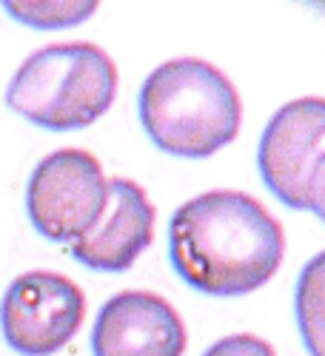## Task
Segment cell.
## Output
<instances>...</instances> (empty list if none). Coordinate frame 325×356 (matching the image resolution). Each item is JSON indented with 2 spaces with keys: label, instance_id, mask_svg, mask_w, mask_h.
Returning <instances> with one entry per match:
<instances>
[{
  "label": "cell",
  "instance_id": "obj_5",
  "mask_svg": "<svg viewBox=\"0 0 325 356\" xmlns=\"http://www.w3.org/2000/svg\"><path fill=\"white\" fill-rule=\"evenodd\" d=\"M86 293L77 282L54 271L15 277L0 300V334L20 356H51L80 331Z\"/></svg>",
  "mask_w": 325,
  "mask_h": 356
},
{
  "label": "cell",
  "instance_id": "obj_4",
  "mask_svg": "<svg viewBox=\"0 0 325 356\" xmlns=\"http://www.w3.org/2000/svg\"><path fill=\"white\" fill-rule=\"evenodd\" d=\"M109 202V177L86 148L46 154L26 186V214L51 243H77L97 225Z\"/></svg>",
  "mask_w": 325,
  "mask_h": 356
},
{
  "label": "cell",
  "instance_id": "obj_12",
  "mask_svg": "<svg viewBox=\"0 0 325 356\" xmlns=\"http://www.w3.org/2000/svg\"><path fill=\"white\" fill-rule=\"evenodd\" d=\"M311 214H317L325 222V152L317 160L314 171H311V180H308V209Z\"/></svg>",
  "mask_w": 325,
  "mask_h": 356
},
{
  "label": "cell",
  "instance_id": "obj_8",
  "mask_svg": "<svg viewBox=\"0 0 325 356\" xmlns=\"http://www.w3.org/2000/svg\"><path fill=\"white\" fill-rule=\"evenodd\" d=\"M154 205L134 180L111 177L109 202L97 225L69 245L72 257L88 271L123 274L154 240Z\"/></svg>",
  "mask_w": 325,
  "mask_h": 356
},
{
  "label": "cell",
  "instance_id": "obj_2",
  "mask_svg": "<svg viewBox=\"0 0 325 356\" xmlns=\"http://www.w3.org/2000/svg\"><path fill=\"white\" fill-rule=\"evenodd\" d=\"M137 111L160 152L183 160L217 154L243 126V103L234 83L197 57L160 63L140 86Z\"/></svg>",
  "mask_w": 325,
  "mask_h": 356
},
{
  "label": "cell",
  "instance_id": "obj_10",
  "mask_svg": "<svg viewBox=\"0 0 325 356\" xmlns=\"http://www.w3.org/2000/svg\"><path fill=\"white\" fill-rule=\"evenodd\" d=\"M9 17L32 29H72L97 12L95 0H3Z\"/></svg>",
  "mask_w": 325,
  "mask_h": 356
},
{
  "label": "cell",
  "instance_id": "obj_7",
  "mask_svg": "<svg viewBox=\"0 0 325 356\" xmlns=\"http://www.w3.org/2000/svg\"><path fill=\"white\" fill-rule=\"evenodd\" d=\"M186 325L152 291H120L103 302L92 328L95 356H183Z\"/></svg>",
  "mask_w": 325,
  "mask_h": 356
},
{
  "label": "cell",
  "instance_id": "obj_6",
  "mask_svg": "<svg viewBox=\"0 0 325 356\" xmlns=\"http://www.w3.org/2000/svg\"><path fill=\"white\" fill-rule=\"evenodd\" d=\"M325 152V97L291 100L271 114L257 145V168L269 191L294 211L308 209V180Z\"/></svg>",
  "mask_w": 325,
  "mask_h": 356
},
{
  "label": "cell",
  "instance_id": "obj_9",
  "mask_svg": "<svg viewBox=\"0 0 325 356\" xmlns=\"http://www.w3.org/2000/svg\"><path fill=\"white\" fill-rule=\"evenodd\" d=\"M294 316L308 356H325V251L303 265L294 288Z\"/></svg>",
  "mask_w": 325,
  "mask_h": 356
},
{
  "label": "cell",
  "instance_id": "obj_1",
  "mask_svg": "<svg viewBox=\"0 0 325 356\" xmlns=\"http://www.w3.org/2000/svg\"><path fill=\"white\" fill-rule=\"evenodd\" d=\"M283 257V225L246 191H205L171 214V268L205 296L254 293L277 274Z\"/></svg>",
  "mask_w": 325,
  "mask_h": 356
},
{
  "label": "cell",
  "instance_id": "obj_3",
  "mask_svg": "<svg viewBox=\"0 0 325 356\" xmlns=\"http://www.w3.org/2000/svg\"><path fill=\"white\" fill-rule=\"evenodd\" d=\"M117 97V66L95 43H51L29 54L6 86V106L49 131L97 123Z\"/></svg>",
  "mask_w": 325,
  "mask_h": 356
},
{
  "label": "cell",
  "instance_id": "obj_11",
  "mask_svg": "<svg viewBox=\"0 0 325 356\" xmlns=\"http://www.w3.org/2000/svg\"><path fill=\"white\" fill-rule=\"evenodd\" d=\"M203 356H277V350L254 334H231L214 342Z\"/></svg>",
  "mask_w": 325,
  "mask_h": 356
}]
</instances>
